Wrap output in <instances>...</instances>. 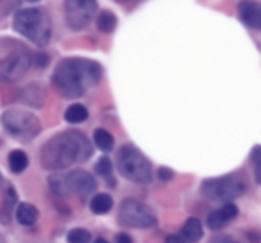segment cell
Returning a JSON list of instances; mask_svg holds the SVG:
<instances>
[{
	"instance_id": "obj_4",
	"label": "cell",
	"mask_w": 261,
	"mask_h": 243,
	"mask_svg": "<svg viewBox=\"0 0 261 243\" xmlns=\"http://www.w3.org/2000/svg\"><path fill=\"white\" fill-rule=\"evenodd\" d=\"M14 29L34 45L45 46L52 36V20L43 9H21L14 18Z\"/></svg>"
},
{
	"instance_id": "obj_33",
	"label": "cell",
	"mask_w": 261,
	"mask_h": 243,
	"mask_svg": "<svg viewBox=\"0 0 261 243\" xmlns=\"http://www.w3.org/2000/svg\"><path fill=\"white\" fill-rule=\"evenodd\" d=\"M0 186H2V174H0Z\"/></svg>"
},
{
	"instance_id": "obj_3",
	"label": "cell",
	"mask_w": 261,
	"mask_h": 243,
	"mask_svg": "<svg viewBox=\"0 0 261 243\" xmlns=\"http://www.w3.org/2000/svg\"><path fill=\"white\" fill-rule=\"evenodd\" d=\"M32 55L27 46L20 41L4 38L0 39V80L16 82L29 71Z\"/></svg>"
},
{
	"instance_id": "obj_23",
	"label": "cell",
	"mask_w": 261,
	"mask_h": 243,
	"mask_svg": "<svg viewBox=\"0 0 261 243\" xmlns=\"http://www.w3.org/2000/svg\"><path fill=\"white\" fill-rule=\"evenodd\" d=\"M16 202V194H14L13 188L7 190V204H6V215H4V222H7L9 219V211L13 209V204Z\"/></svg>"
},
{
	"instance_id": "obj_30",
	"label": "cell",
	"mask_w": 261,
	"mask_h": 243,
	"mask_svg": "<svg viewBox=\"0 0 261 243\" xmlns=\"http://www.w3.org/2000/svg\"><path fill=\"white\" fill-rule=\"evenodd\" d=\"M94 243H109V241H107V240H103V238H98V240L94 241Z\"/></svg>"
},
{
	"instance_id": "obj_13",
	"label": "cell",
	"mask_w": 261,
	"mask_h": 243,
	"mask_svg": "<svg viewBox=\"0 0 261 243\" xmlns=\"http://www.w3.org/2000/svg\"><path fill=\"white\" fill-rule=\"evenodd\" d=\"M183 238L187 240V243H197L203 238V226L197 219H189L185 222L181 229Z\"/></svg>"
},
{
	"instance_id": "obj_24",
	"label": "cell",
	"mask_w": 261,
	"mask_h": 243,
	"mask_svg": "<svg viewBox=\"0 0 261 243\" xmlns=\"http://www.w3.org/2000/svg\"><path fill=\"white\" fill-rule=\"evenodd\" d=\"M158 178H160L162 181H171V179L174 178V172L167 167H160L158 169Z\"/></svg>"
},
{
	"instance_id": "obj_14",
	"label": "cell",
	"mask_w": 261,
	"mask_h": 243,
	"mask_svg": "<svg viewBox=\"0 0 261 243\" xmlns=\"http://www.w3.org/2000/svg\"><path fill=\"white\" fill-rule=\"evenodd\" d=\"M38 217H39L38 209H36V206H32V204L21 202V204L16 208V219L21 226H32V224H36Z\"/></svg>"
},
{
	"instance_id": "obj_17",
	"label": "cell",
	"mask_w": 261,
	"mask_h": 243,
	"mask_svg": "<svg viewBox=\"0 0 261 243\" xmlns=\"http://www.w3.org/2000/svg\"><path fill=\"white\" fill-rule=\"evenodd\" d=\"M87 116H89V112H87V109L84 105H71L64 114L66 121H68V123H71V124L84 123V121L87 119Z\"/></svg>"
},
{
	"instance_id": "obj_20",
	"label": "cell",
	"mask_w": 261,
	"mask_h": 243,
	"mask_svg": "<svg viewBox=\"0 0 261 243\" xmlns=\"http://www.w3.org/2000/svg\"><path fill=\"white\" fill-rule=\"evenodd\" d=\"M91 241V233L86 229H73L68 233V243H89Z\"/></svg>"
},
{
	"instance_id": "obj_25",
	"label": "cell",
	"mask_w": 261,
	"mask_h": 243,
	"mask_svg": "<svg viewBox=\"0 0 261 243\" xmlns=\"http://www.w3.org/2000/svg\"><path fill=\"white\" fill-rule=\"evenodd\" d=\"M32 61H34V64L38 66V68H43V66L48 64V55H45V53H36L34 57H32Z\"/></svg>"
},
{
	"instance_id": "obj_29",
	"label": "cell",
	"mask_w": 261,
	"mask_h": 243,
	"mask_svg": "<svg viewBox=\"0 0 261 243\" xmlns=\"http://www.w3.org/2000/svg\"><path fill=\"white\" fill-rule=\"evenodd\" d=\"M247 240L251 241V243H259L261 241V234L259 233H251V231H249V233H247Z\"/></svg>"
},
{
	"instance_id": "obj_22",
	"label": "cell",
	"mask_w": 261,
	"mask_h": 243,
	"mask_svg": "<svg viewBox=\"0 0 261 243\" xmlns=\"http://www.w3.org/2000/svg\"><path fill=\"white\" fill-rule=\"evenodd\" d=\"M96 172L100 176L110 178V174H112V161H110L107 156L100 158V160H98V164H96Z\"/></svg>"
},
{
	"instance_id": "obj_1",
	"label": "cell",
	"mask_w": 261,
	"mask_h": 243,
	"mask_svg": "<svg viewBox=\"0 0 261 243\" xmlns=\"http://www.w3.org/2000/svg\"><path fill=\"white\" fill-rule=\"evenodd\" d=\"M93 154L91 142L84 133L76 130L62 131L50 139L41 149V165L45 169L61 171L73 164L86 161Z\"/></svg>"
},
{
	"instance_id": "obj_8",
	"label": "cell",
	"mask_w": 261,
	"mask_h": 243,
	"mask_svg": "<svg viewBox=\"0 0 261 243\" xmlns=\"http://www.w3.org/2000/svg\"><path fill=\"white\" fill-rule=\"evenodd\" d=\"M119 222L132 229H149L156 226V217L144 202L137 199H124L119 206Z\"/></svg>"
},
{
	"instance_id": "obj_26",
	"label": "cell",
	"mask_w": 261,
	"mask_h": 243,
	"mask_svg": "<svg viewBox=\"0 0 261 243\" xmlns=\"http://www.w3.org/2000/svg\"><path fill=\"white\" fill-rule=\"evenodd\" d=\"M210 243H238L237 240H233L231 236H226V234H217V236H213Z\"/></svg>"
},
{
	"instance_id": "obj_10",
	"label": "cell",
	"mask_w": 261,
	"mask_h": 243,
	"mask_svg": "<svg viewBox=\"0 0 261 243\" xmlns=\"http://www.w3.org/2000/svg\"><path fill=\"white\" fill-rule=\"evenodd\" d=\"M98 11L96 0H66L64 16L66 23L73 31H82L91 23Z\"/></svg>"
},
{
	"instance_id": "obj_21",
	"label": "cell",
	"mask_w": 261,
	"mask_h": 243,
	"mask_svg": "<svg viewBox=\"0 0 261 243\" xmlns=\"http://www.w3.org/2000/svg\"><path fill=\"white\" fill-rule=\"evenodd\" d=\"M251 160L254 164V179L258 185H261V146H256L251 153Z\"/></svg>"
},
{
	"instance_id": "obj_31",
	"label": "cell",
	"mask_w": 261,
	"mask_h": 243,
	"mask_svg": "<svg viewBox=\"0 0 261 243\" xmlns=\"http://www.w3.org/2000/svg\"><path fill=\"white\" fill-rule=\"evenodd\" d=\"M116 2H119V4H126V2H130V0H116Z\"/></svg>"
},
{
	"instance_id": "obj_16",
	"label": "cell",
	"mask_w": 261,
	"mask_h": 243,
	"mask_svg": "<svg viewBox=\"0 0 261 243\" xmlns=\"http://www.w3.org/2000/svg\"><path fill=\"white\" fill-rule=\"evenodd\" d=\"M27 165H29V158H27V154H25L23 151H18V149L11 151V153H9V167H11V171L18 174V172H23L25 169H27Z\"/></svg>"
},
{
	"instance_id": "obj_2",
	"label": "cell",
	"mask_w": 261,
	"mask_h": 243,
	"mask_svg": "<svg viewBox=\"0 0 261 243\" xmlns=\"http://www.w3.org/2000/svg\"><path fill=\"white\" fill-rule=\"evenodd\" d=\"M101 78V68L91 59H64L54 73V86L64 98H79Z\"/></svg>"
},
{
	"instance_id": "obj_19",
	"label": "cell",
	"mask_w": 261,
	"mask_h": 243,
	"mask_svg": "<svg viewBox=\"0 0 261 243\" xmlns=\"http://www.w3.org/2000/svg\"><path fill=\"white\" fill-rule=\"evenodd\" d=\"M94 144L100 147L101 151H112L114 147V137L103 128H98L94 131Z\"/></svg>"
},
{
	"instance_id": "obj_7",
	"label": "cell",
	"mask_w": 261,
	"mask_h": 243,
	"mask_svg": "<svg viewBox=\"0 0 261 243\" xmlns=\"http://www.w3.org/2000/svg\"><path fill=\"white\" fill-rule=\"evenodd\" d=\"M0 123H2L4 130L7 133L13 135L14 139H18L21 142L32 141L41 131V124H39L38 117L31 112H25V110H6L2 114V117H0Z\"/></svg>"
},
{
	"instance_id": "obj_18",
	"label": "cell",
	"mask_w": 261,
	"mask_h": 243,
	"mask_svg": "<svg viewBox=\"0 0 261 243\" xmlns=\"http://www.w3.org/2000/svg\"><path fill=\"white\" fill-rule=\"evenodd\" d=\"M96 25H98V31L105 32V34H109V32H112L114 29H116L117 25V18L114 16L110 11H101L100 16H98L96 20Z\"/></svg>"
},
{
	"instance_id": "obj_32",
	"label": "cell",
	"mask_w": 261,
	"mask_h": 243,
	"mask_svg": "<svg viewBox=\"0 0 261 243\" xmlns=\"http://www.w3.org/2000/svg\"><path fill=\"white\" fill-rule=\"evenodd\" d=\"M0 243H7V241H6V240H4V238H2V236H0Z\"/></svg>"
},
{
	"instance_id": "obj_28",
	"label": "cell",
	"mask_w": 261,
	"mask_h": 243,
	"mask_svg": "<svg viewBox=\"0 0 261 243\" xmlns=\"http://www.w3.org/2000/svg\"><path fill=\"white\" fill-rule=\"evenodd\" d=\"M116 243H134V240H132L130 236H128V234H117L116 236Z\"/></svg>"
},
{
	"instance_id": "obj_6",
	"label": "cell",
	"mask_w": 261,
	"mask_h": 243,
	"mask_svg": "<svg viewBox=\"0 0 261 243\" xmlns=\"http://www.w3.org/2000/svg\"><path fill=\"white\" fill-rule=\"evenodd\" d=\"M50 186L61 197H86L96 190V181L89 172L76 169L68 174L52 176Z\"/></svg>"
},
{
	"instance_id": "obj_9",
	"label": "cell",
	"mask_w": 261,
	"mask_h": 243,
	"mask_svg": "<svg viewBox=\"0 0 261 243\" xmlns=\"http://www.w3.org/2000/svg\"><path fill=\"white\" fill-rule=\"evenodd\" d=\"M201 190L212 201L231 202L245 192V183L237 176H224V178L206 179L201 185Z\"/></svg>"
},
{
	"instance_id": "obj_27",
	"label": "cell",
	"mask_w": 261,
	"mask_h": 243,
	"mask_svg": "<svg viewBox=\"0 0 261 243\" xmlns=\"http://www.w3.org/2000/svg\"><path fill=\"white\" fill-rule=\"evenodd\" d=\"M165 243H187V240L183 238V234H169L165 238Z\"/></svg>"
},
{
	"instance_id": "obj_11",
	"label": "cell",
	"mask_w": 261,
	"mask_h": 243,
	"mask_svg": "<svg viewBox=\"0 0 261 243\" xmlns=\"http://www.w3.org/2000/svg\"><path fill=\"white\" fill-rule=\"evenodd\" d=\"M234 217H238L237 204H233V202H226L222 208L213 209V211L210 213L208 219H206V226L212 231H220L222 227H226L227 224L234 219Z\"/></svg>"
},
{
	"instance_id": "obj_5",
	"label": "cell",
	"mask_w": 261,
	"mask_h": 243,
	"mask_svg": "<svg viewBox=\"0 0 261 243\" xmlns=\"http://www.w3.org/2000/svg\"><path fill=\"white\" fill-rule=\"evenodd\" d=\"M117 169L126 179L134 183H146L151 181V164L149 160L134 146H123L117 153Z\"/></svg>"
},
{
	"instance_id": "obj_34",
	"label": "cell",
	"mask_w": 261,
	"mask_h": 243,
	"mask_svg": "<svg viewBox=\"0 0 261 243\" xmlns=\"http://www.w3.org/2000/svg\"><path fill=\"white\" fill-rule=\"evenodd\" d=\"M29 2H38V0H29Z\"/></svg>"
},
{
	"instance_id": "obj_15",
	"label": "cell",
	"mask_w": 261,
	"mask_h": 243,
	"mask_svg": "<svg viewBox=\"0 0 261 243\" xmlns=\"http://www.w3.org/2000/svg\"><path fill=\"white\" fill-rule=\"evenodd\" d=\"M91 211L96 213V215H105L112 209L114 201L109 194H96L93 199H91Z\"/></svg>"
},
{
	"instance_id": "obj_12",
	"label": "cell",
	"mask_w": 261,
	"mask_h": 243,
	"mask_svg": "<svg viewBox=\"0 0 261 243\" xmlns=\"http://www.w3.org/2000/svg\"><path fill=\"white\" fill-rule=\"evenodd\" d=\"M242 21L251 29H261V4L254 0H242L238 6Z\"/></svg>"
}]
</instances>
